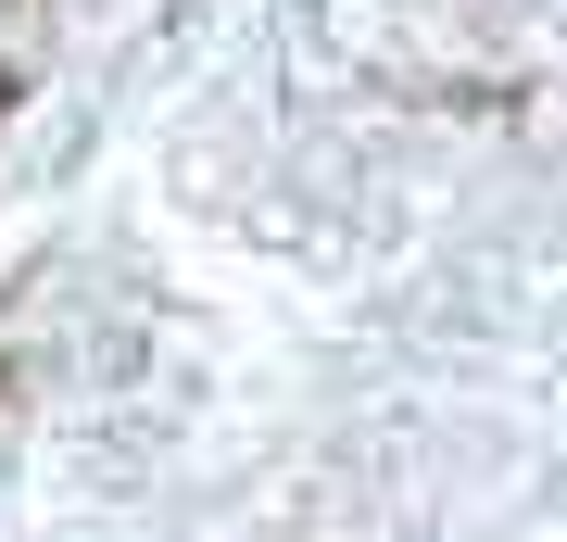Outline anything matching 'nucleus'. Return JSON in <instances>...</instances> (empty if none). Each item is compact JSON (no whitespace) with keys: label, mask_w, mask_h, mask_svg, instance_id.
<instances>
[{"label":"nucleus","mask_w":567,"mask_h":542,"mask_svg":"<svg viewBox=\"0 0 567 542\" xmlns=\"http://www.w3.org/2000/svg\"><path fill=\"white\" fill-rule=\"evenodd\" d=\"M0 379H13V366H0Z\"/></svg>","instance_id":"obj_1"}]
</instances>
